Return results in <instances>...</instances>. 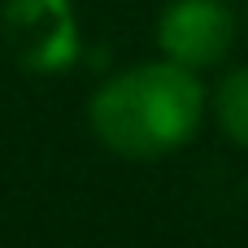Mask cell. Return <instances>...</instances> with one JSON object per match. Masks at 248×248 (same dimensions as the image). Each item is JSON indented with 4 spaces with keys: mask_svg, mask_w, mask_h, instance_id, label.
Here are the masks:
<instances>
[{
    "mask_svg": "<svg viewBox=\"0 0 248 248\" xmlns=\"http://www.w3.org/2000/svg\"><path fill=\"white\" fill-rule=\"evenodd\" d=\"M96 140L131 161H153L183 148L205 113L201 78L179 61H148L113 74L87 105Z\"/></svg>",
    "mask_w": 248,
    "mask_h": 248,
    "instance_id": "obj_1",
    "label": "cell"
},
{
    "mask_svg": "<svg viewBox=\"0 0 248 248\" xmlns=\"http://www.w3.org/2000/svg\"><path fill=\"white\" fill-rule=\"evenodd\" d=\"M0 31L17 65L31 74H57L78 57V22L70 0H9Z\"/></svg>",
    "mask_w": 248,
    "mask_h": 248,
    "instance_id": "obj_2",
    "label": "cell"
},
{
    "mask_svg": "<svg viewBox=\"0 0 248 248\" xmlns=\"http://www.w3.org/2000/svg\"><path fill=\"white\" fill-rule=\"evenodd\" d=\"M231 39H235V22L222 0H174L157 22L161 52L187 70L218 65L231 52Z\"/></svg>",
    "mask_w": 248,
    "mask_h": 248,
    "instance_id": "obj_3",
    "label": "cell"
},
{
    "mask_svg": "<svg viewBox=\"0 0 248 248\" xmlns=\"http://www.w3.org/2000/svg\"><path fill=\"white\" fill-rule=\"evenodd\" d=\"M214 118L227 131V140L248 153V65L231 70L218 83V92H214Z\"/></svg>",
    "mask_w": 248,
    "mask_h": 248,
    "instance_id": "obj_4",
    "label": "cell"
}]
</instances>
